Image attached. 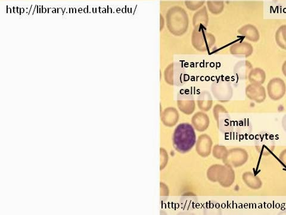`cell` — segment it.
<instances>
[{
    "instance_id": "4fadbf2b",
    "label": "cell",
    "mask_w": 286,
    "mask_h": 215,
    "mask_svg": "<svg viewBox=\"0 0 286 215\" xmlns=\"http://www.w3.org/2000/svg\"><path fill=\"white\" fill-rule=\"evenodd\" d=\"M275 40L280 48L286 51V25H283L278 28L275 34Z\"/></svg>"
},
{
    "instance_id": "30bf717a",
    "label": "cell",
    "mask_w": 286,
    "mask_h": 215,
    "mask_svg": "<svg viewBox=\"0 0 286 215\" xmlns=\"http://www.w3.org/2000/svg\"><path fill=\"white\" fill-rule=\"evenodd\" d=\"M214 86H216L217 90L220 91L218 93V98L221 101H228L232 97V88L229 81L221 80L217 81Z\"/></svg>"
},
{
    "instance_id": "3957f363",
    "label": "cell",
    "mask_w": 286,
    "mask_h": 215,
    "mask_svg": "<svg viewBox=\"0 0 286 215\" xmlns=\"http://www.w3.org/2000/svg\"><path fill=\"white\" fill-rule=\"evenodd\" d=\"M192 45L200 52L210 51L215 43L214 36L205 29H194L191 37Z\"/></svg>"
},
{
    "instance_id": "5bb4252c",
    "label": "cell",
    "mask_w": 286,
    "mask_h": 215,
    "mask_svg": "<svg viewBox=\"0 0 286 215\" xmlns=\"http://www.w3.org/2000/svg\"><path fill=\"white\" fill-rule=\"evenodd\" d=\"M245 183L250 188L258 189L262 186V183L258 176L250 172L246 173Z\"/></svg>"
},
{
    "instance_id": "6da1fadb",
    "label": "cell",
    "mask_w": 286,
    "mask_h": 215,
    "mask_svg": "<svg viewBox=\"0 0 286 215\" xmlns=\"http://www.w3.org/2000/svg\"><path fill=\"white\" fill-rule=\"evenodd\" d=\"M167 29L173 35L185 34L189 27L188 13L183 8L175 5L167 10L166 15Z\"/></svg>"
},
{
    "instance_id": "9a60e30c",
    "label": "cell",
    "mask_w": 286,
    "mask_h": 215,
    "mask_svg": "<svg viewBox=\"0 0 286 215\" xmlns=\"http://www.w3.org/2000/svg\"><path fill=\"white\" fill-rule=\"evenodd\" d=\"M207 4L209 10L214 15H219L223 12L224 3L222 1H209Z\"/></svg>"
},
{
    "instance_id": "277c9868",
    "label": "cell",
    "mask_w": 286,
    "mask_h": 215,
    "mask_svg": "<svg viewBox=\"0 0 286 215\" xmlns=\"http://www.w3.org/2000/svg\"><path fill=\"white\" fill-rule=\"evenodd\" d=\"M166 81L170 84H182L187 77L186 71L182 63L172 62L167 66L164 73Z\"/></svg>"
},
{
    "instance_id": "ac0fdd59",
    "label": "cell",
    "mask_w": 286,
    "mask_h": 215,
    "mask_svg": "<svg viewBox=\"0 0 286 215\" xmlns=\"http://www.w3.org/2000/svg\"><path fill=\"white\" fill-rule=\"evenodd\" d=\"M282 72L283 74H284V76L286 77V60H285L282 65Z\"/></svg>"
},
{
    "instance_id": "9c48e42d",
    "label": "cell",
    "mask_w": 286,
    "mask_h": 215,
    "mask_svg": "<svg viewBox=\"0 0 286 215\" xmlns=\"http://www.w3.org/2000/svg\"><path fill=\"white\" fill-rule=\"evenodd\" d=\"M253 69L251 62L248 60H241L238 62L234 67V74L239 79H246L248 78L250 71Z\"/></svg>"
},
{
    "instance_id": "2e32d148",
    "label": "cell",
    "mask_w": 286,
    "mask_h": 215,
    "mask_svg": "<svg viewBox=\"0 0 286 215\" xmlns=\"http://www.w3.org/2000/svg\"><path fill=\"white\" fill-rule=\"evenodd\" d=\"M203 4H204V2L203 1L186 2L187 7H188L189 9L191 11H195L200 9V8L202 6Z\"/></svg>"
},
{
    "instance_id": "ba28073f",
    "label": "cell",
    "mask_w": 286,
    "mask_h": 215,
    "mask_svg": "<svg viewBox=\"0 0 286 215\" xmlns=\"http://www.w3.org/2000/svg\"><path fill=\"white\" fill-rule=\"evenodd\" d=\"M238 32L242 37L251 42L256 43L260 40V32L254 25L246 24L241 27Z\"/></svg>"
},
{
    "instance_id": "8fae6325",
    "label": "cell",
    "mask_w": 286,
    "mask_h": 215,
    "mask_svg": "<svg viewBox=\"0 0 286 215\" xmlns=\"http://www.w3.org/2000/svg\"><path fill=\"white\" fill-rule=\"evenodd\" d=\"M209 16L206 7L201 8L194 14L192 18V25L195 29H205L207 27Z\"/></svg>"
},
{
    "instance_id": "e0dca14e",
    "label": "cell",
    "mask_w": 286,
    "mask_h": 215,
    "mask_svg": "<svg viewBox=\"0 0 286 215\" xmlns=\"http://www.w3.org/2000/svg\"><path fill=\"white\" fill-rule=\"evenodd\" d=\"M279 158L282 163L286 166V150L283 151L280 154Z\"/></svg>"
},
{
    "instance_id": "5b68a950",
    "label": "cell",
    "mask_w": 286,
    "mask_h": 215,
    "mask_svg": "<svg viewBox=\"0 0 286 215\" xmlns=\"http://www.w3.org/2000/svg\"><path fill=\"white\" fill-rule=\"evenodd\" d=\"M286 93V84L282 79L276 77L269 81L267 85V93L272 100H280L284 97Z\"/></svg>"
},
{
    "instance_id": "8992f818",
    "label": "cell",
    "mask_w": 286,
    "mask_h": 215,
    "mask_svg": "<svg viewBox=\"0 0 286 215\" xmlns=\"http://www.w3.org/2000/svg\"><path fill=\"white\" fill-rule=\"evenodd\" d=\"M247 97L258 104L263 103L266 98V92L262 84L250 83L246 89Z\"/></svg>"
},
{
    "instance_id": "7a4b0ae2",
    "label": "cell",
    "mask_w": 286,
    "mask_h": 215,
    "mask_svg": "<svg viewBox=\"0 0 286 215\" xmlns=\"http://www.w3.org/2000/svg\"><path fill=\"white\" fill-rule=\"evenodd\" d=\"M196 141V135L189 124H181L176 129L174 134V145L176 150L186 153L193 147Z\"/></svg>"
},
{
    "instance_id": "7c38bea8",
    "label": "cell",
    "mask_w": 286,
    "mask_h": 215,
    "mask_svg": "<svg viewBox=\"0 0 286 215\" xmlns=\"http://www.w3.org/2000/svg\"><path fill=\"white\" fill-rule=\"evenodd\" d=\"M265 71L261 68H253L250 71L248 79L250 83L263 84L266 81Z\"/></svg>"
},
{
    "instance_id": "52a82bcc",
    "label": "cell",
    "mask_w": 286,
    "mask_h": 215,
    "mask_svg": "<svg viewBox=\"0 0 286 215\" xmlns=\"http://www.w3.org/2000/svg\"><path fill=\"white\" fill-rule=\"evenodd\" d=\"M230 52L238 58H247L253 54L254 47L246 41H238L230 47Z\"/></svg>"
}]
</instances>
